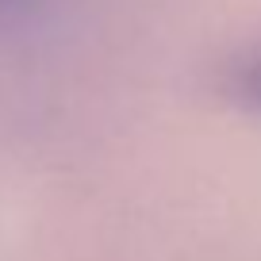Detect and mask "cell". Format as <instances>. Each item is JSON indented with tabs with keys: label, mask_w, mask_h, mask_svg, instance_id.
<instances>
[{
	"label": "cell",
	"mask_w": 261,
	"mask_h": 261,
	"mask_svg": "<svg viewBox=\"0 0 261 261\" xmlns=\"http://www.w3.org/2000/svg\"><path fill=\"white\" fill-rule=\"evenodd\" d=\"M230 96L253 115H261V50L246 54L242 62L230 69Z\"/></svg>",
	"instance_id": "obj_1"
},
{
	"label": "cell",
	"mask_w": 261,
	"mask_h": 261,
	"mask_svg": "<svg viewBox=\"0 0 261 261\" xmlns=\"http://www.w3.org/2000/svg\"><path fill=\"white\" fill-rule=\"evenodd\" d=\"M0 4H19V0H0Z\"/></svg>",
	"instance_id": "obj_2"
}]
</instances>
